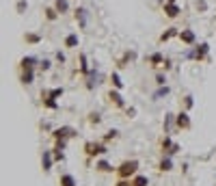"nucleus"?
<instances>
[{
	"label": "nucleus",
	"mask_w": 216,
	"mask_h": 186,
	"mask_svg": "<svg viewBox=\"0 0 216 186\" xmlns=\"http://www.w3.org/2000/svg\"><path fill=\"white\" fill-rule=\"evenodd\" d=\"M87 152H89V154L93 156V154H104L106 150H104L102 145H87Z\"/></svg>",
	"instance_id": "f03ea898"
},
{
	"label": "nucleus",
	"mask_w": 216,
	"mask_h": 186,
	"mask_svg": "<svg viewBox=\"0 0 216 186\" xmlns=\"http://www.w3.org/2000/svg\"><path fill=\"white\" fill-rule=\"evenodd\" d=\"M182 39H184V41H192L195 37H192V33H182Z\"/></svg>",
	"instance_id": "6e6552de"
},
{
	"label": "nucleus",
	"mask_w": 216,
	"mask_h": 186,
	"mask_svg": "<svg viewBox=\"0 0 216 186\" xmlns=\"http://www.w3.org/2000/svg\"><path fill=\"white\" fill-rule=\"evenodd\" d=\"M76 43H78V37H76V35H69V37H67V45L71 48V45H76Z\"/></svg>",
	"instance_id": "423d86ee"
},
{
	"label": "nucleus",
	"mask_w": 216,
	"mask_h": 186,
	"mask_svg": "<svg viewBox=\"0 0 216 186\" xmlns=\"http://www.w3.org/2000/svg\"><path fill=\"white\" fill-rule=\"evenodd\" d=\"M56 9L58 11H67V0H56Z\"/></svg>",
	"instance_id": "39448f33"
},
{
	"label": "nucleus",
	"mask_w": 216,
	"mask_h": 186,
	"mask_svg": "<svg viewBox=\"0 0 216 186\" xmlns=\"http://www.w3.org/2000/svg\"><path fill=\"white\" fill-rule=\"evenodd\" d=\"M136 167H138V164L134 162V160H132V162H123V164L119 167V175H121V178H128V175H132L134 171H136Z\"/></svg>",
	"instance_id": "f257e3e1"
},
{
	"label": "nucleus",
	"mask_w": 216,
	"mask_h": 186,
	"mask_svg": "<svg viewBox=\"0 0 216 186\" xmlns=\"http://www.w3.org/2000/svg\"><path fill=\"white\" fill-rule=\"evenodd\" d=\"M166 11H169V15H171V17H175V15H177V9H175V7H171V4L166 7Z\"/></svg>",
	"instance_id": "0eeeda50"
},
{
	"label": "nucleus",
	"mask_w": 216,
	"mask_h": 186,
	"mask_svg": "<svg viewBox=\"0 0 216 186\" xmlns=\"http://www.w3.org/2000/svg\"><path fill=\"white\" fill-rule=\"evenodd\" d=\"M110 100H115V104H123V102H121V97L117 95V93H110Z\"/></svg>",
	"instance_id": "9d476101"
},
{
	"label": "nucleus",
	"mask_w": 216,
	"mask_h": 186,
	"mask_svg": "<svg viewBox=\"0 0 216 186\" xmlns=\"http://www.w3.org/2000/svg\"><path fill=\"white\" fill-rule=\"evenodd\" d=\"M117 186H134V184H130V182H119Z\"/></svg>",
	"instance_id": "ddd939ff"
},
{
	"label": "nucleus",
	"mask_w": 216,
	"mask_h": 186,
	"mask_svg": "<svg viewBox=\"0 0 216 186\" xmlns=\"http://www.w3.org/2000/svg\"><path fill=\"white\" fill-rule=\"evenodd\" d=\"M61 186H76V182H74L71 175H63L61 178Z\"/></svg>",
	"instance_id": "7ed1b4c3"
},
{
	"label": "nucleus",
	"mask_w": 216,
	"mask_h": 186,
	"mask_svg": "<svg viewBox=\"0 0 216 186\" xmlns=\"http://www.w3.org/2000/svg\"><path fill=\"white\" fill-rule=\"evenodd\" d=\"M43 167H46V169H48V167H50V156L46 154V156H43Z\"/></svg>",
	"instance_id": "f8f14e48"
},
{
	"label": "nucleus",
	"mask_w": 216,
	"mask_h": 186,
	"mask_svg": "<svg viewBox=\"0 0 216 186\" xmlns=\"http://www.w3.org/2000/svg\"><path fill=\"white\" fill-rule=\"evenodd\" d=\"M132 184H134V186H147V178H143V175H138V178L134 180Z\"/></svg>",
	"instance_id": "20e7f679"
},
{
	"label": "nucleus",
	"mask_w": 216,
	"mask_h": 186,
	"mask_svg": "<svg viewBox=\"0 0 216 186\" xmlns=\"http://www.w3.org/2000/svg\"><path fill=\"white\" fill-rule=\"evenodd\" d=\"M177 124H179V126H188V119H186V115H179Z\"/></svg>",
	"instance_id": "1a4fd4ad"
},
{
	"label": "nucleus",
	"mask_w": 216,
	"mask_h": 186,
	"mask_svg": "<svg viewBox=\"0 0 216 186\" xmlns=\"http://www.w3.org/2000/svg\"><path fill=\"white\" fill-rule=\"evenodd\" d=\"M97 167H100V171H112V169H110V167H108L106 162H100V164H97Z\"/></svg>",
	"instance_id": "9b49d317"
}]
</instances>
